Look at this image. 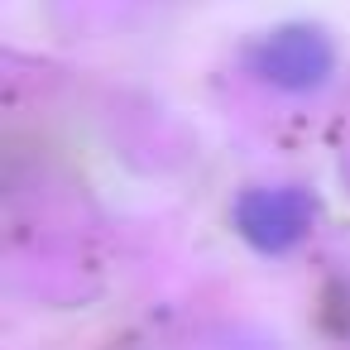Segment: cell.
<instances>
[{
    "label": "cell",
    "mask_w": 350,
    "mask_h": 350,
    "mask_svg": "<svg viewBox=\"0 0 350 350\" xmlns=\"http://www.w3.org/2000/svg\"><path fill=\"white\" fill-rule=\"evenodd\" d=\"M250 72L278 92H317L336 72V44L317 25H283L250 49Z\"/></svg>",
    "instance_id": "cell-1"
},
{
    "label": "cell",
    "mask_w": 350,
    "mask_h": 350,
    "mask_svg": "<svg viewBox=\"0 0 350 350\" xmlns=\"http://www.w3.org/2000/svg\"><path fill=\"white\" fill-rule=\"evenodd\" d=\"M312 221H317V202H312L307 187H293V183L250 187L235 202V230L259 254H288V250H297L307 240Z\"/></svg>",
    "instance_id": "cell-2"
}]
</instances>
